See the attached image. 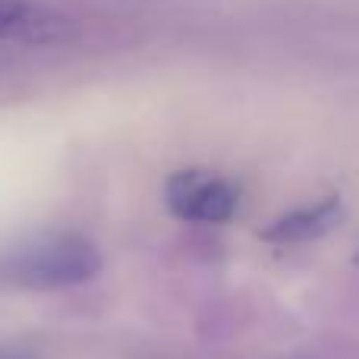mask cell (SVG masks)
I'll list each match as a JSON object with an SVG mask.
<instances>
[{
    "label": "cell",
    "instance_id": "1",
    "mask_svg": "<svg viewBox=\"0 0 359 359\" xmlns=\"http://www.w3.org/2000/svg\"><path fill=\"white\" fill-rule=\"evenodd\" d=\"M98 271V246L79 233H60L54 240H44L10 262V278L22 287H32V290H57V287L86 284Z\"/></svg>",
    "mask_w": 359,
    "mask_h": 359
},
{
    "label": "cell",
    "instance_id": "5",
    "mask_svg": "<svg viewBox=\"0 0 359 359\" xmlns=\"http://www.w3.org/2000/svg\"><path fill=\"white\" fill-rule=\"evenodd\" d=\"M164 4H208V0H164Z\"/></svg>",
    "mask_w": 359,
    "mask_h": 359
},
{
    "label": "cell",
    "instance_id": "3",
    "mask_svg": "<svg viewBox=\"0 0 359 359\" xmlns=\"http://www.w3.org/2000/svg\"><path fill=\"white\" fill-rule=\"evenodd\" d=\"M63 19L32 0H0V41H41L60 35Z\"/></svg>",
    "mask_w": 359,
    "mask_h": 359
},
{
    "label": "cell",
    "instance_id": "4",
    "mask_svg": "<svg viewBox=\"0 0 359 359\" xmlns=\"http://www.w3.org/2000/svg\"><path fill=\"white\" fill-rule=\"evenodd\" d=\"M337 221H341V202L328 198V202L309 205V208H297V211H290V215L278 217L271 227H265V240H280V243L312 240V236L328 233Z\"/></svg>",
    "mask_w": 359,
    "mask_h": 359
},
{
    "label": "cell",
    "instance_id": "2",
    "mask_svg": "<svg viewBox=\"0 0 359 359\" xmlns=\"http://www.w3.org/2000/svg\"><path fill=\"white\" fill-rule=\"evenodd\" d=\"M164 198L177 217L198 224H224L233 217L240 205V189L227 177L208 170H180L168 180Z\"/></svg>",
    "mask_w": 359,
    "mask_h": 359
}]
</instances>
